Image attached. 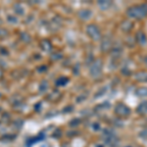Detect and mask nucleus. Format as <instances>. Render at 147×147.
<instances>
[{
	"instance_id": "obj_29",
	"label": "nucleus",
	"mask_w": 147,
	"mask_h": 147,
	"mask_svg": "<svg viewBox=\"0 0 147 147\" xmlns=\"http://www.w3.org/2000/svg\"><path fill=\"white\" fill-rule=\"evenodd\" d=\"M129 147H130V146H129Z\"/></svg>"
},
{
	"instance_id": "obj_28",
	"label": "nucleus",
	"mask_w": 147,
	"mask_h": 147,
	"mask_svg": "<svg viewBox=\"0 0 147 147\" xmlns=\"http://www.w3.org/2000/svg\"><path fill=\"white\" fill-rule=\"evenodd\" d=\"M2 76V73H1V70H0V77Z\"/></svg>"
},
{
	"instance_id": "obj_21",
	"label": "nucleus",
	"mask_w": 147,
	"mask_h": 147,
	"mask_svg": "<svg viewBox=\"0 0 147 147\" xmlns=\"http://www.w3.org/2000/svg\"><path fill=\"white\" fill-rule=\"evenodd\" d=\"M7 20L9 21L10 23L14 24V23H17L18 22V19L16 17H14V16H8V18H7Z\"/></svg>"
},
{
	"instance_id": "obj_13",
	"label": "nucleus",
	"mask_w": 147,
	"mask_h": 147,
	"mask_svg": "<svg viewBox=\"0 0 147 147\" xmlns=\"http://www.w3.org/2000/svg\"><path fill=\"white\" fill-rule=\"evenodd\" d=\"M40 46H41V48L43 49L44 51H50L51 48H52L51 42L49 41V40H47V39L42 40V41L40 42Z\"/></svg>"
},
{
	"instance_id": "obj_5",
	"label": "nucleus",
	"mask_w": 147,
	"mask_h": 147,
	"mask_svg": "<svg viewBox=\"0 0 147 147\" xmlns=\"http://www.w3.org/2000/svg\"><path fill=\"white\" fill-rule=\"evenodd\" d=\"M131 113L130 109L124 103H118L115 107V114L120 118H127Z\"/></svg>"
},
{
	"instance_id": "obj_24",
	"label": "nucleus",
	"mask_w": 147,
	"mask_h": 147,
	"mask_svg": "<svg viewBox=\"0 0 147 147\" xmlns=\"http://www.w3.org/2000/svg\"><path fill=\"white\" fill-rule=\"evenodd\" d=\"M122 74H123V75L129 76L131 73H130V71H129V70H127V69H123V70H122Z\"/></svg>"
},
{
	"instance_id": "obj_17",
	"label": "nucleus",
	"mask_w": 147,
	"mask_h": 147,
	"mask_svg": "<svg viewBox=\"0 0 147 147\" xmlns=\"http://www.w3.org/2000/svg\"><path fill=\"white\" fill-rule=\"evenodd\" d=\"M47 88H48V82H45V80L41 82V84H40V85H39V91L44 92V91L47 90Z\"/></svg>"
},
{
	"instance_id": "obj_19",
	"label": "nucleus",
	"mask_w": 147,
	"mask_h": 147,
	"mask_svg": "<svg viewBox=\"0 0 147 147\" xmlns=\"http://www.w3.org/2000/svg\"><path fill=\"white\" fill-rule=\"evenodd\" d=\"M80 124V120H79V119H77V118H76V119H74V120H72L70 122V125L72 127H78V125H79Z\"/></svg>"
},
{
	"instance_id": "obj_22",
	"label": "nucleus",
	"mask_w": 147,
	"mask_h": 147,
	"mask_svg": "<svg viewBox=\"0 0 147 147\" xmlns=\"http://www.w3.org/2000/svg\"><path fill=\"white\" fill-rule=\"evenodd\" d=\"M106 89H107V88H106V87H104V88H103V90H102V89H100V90H99V91L97 92V93L95 94V95H96V96H95V98H98L99 96H101L102 94H104V93H105Z\"/></svg>"
},
{
	"instance_id": "obj_2",
	"label": "nucleus",
	"mask_w": 147,
	"mask_h": 147,
	"mask_svg": "<svg viewBox=\"0 0 147 147\" xmlns=\"http://www.w3.org/2000/svg\"><path fill=\"white\" fill-rule=\"evenodd\" d=\"M103 139L104 142L110 147H119L120 139L116 136V134L110 129H106L103 130Z\"/></svg>"
},
{
	"instance_id": "obj_11",
	"label": "nucleus",
	"mask_w": 147,
	"mask_h": 147,
	"mask_svg": "<svg viewBox=\"0 0 147 147\" xmlns=\"http://www.w3.org/2000/svg\"><path fill=\"white\" fill-rule=\"evenodd\" d=\"M132 28H134V24L127 20L124 21V22L122 23V25H121V28H122L123 32H130V30H132Z\"/></svg>"
},
{
	"instance_id": "obj_18",
	"label": "nucleus",
	"mask_w": 147,
	"mask_h": 147,
	"mask_svg": "<svg viewBox=\"0 0 147 147\" xmlns=\"http://www.w3.org/2000/svg\"><path fill=\"white\" fill-rule=\"evenodd\" d=\"M14 11L16 12V13L18 14V15H23L24 14V9L22 8V6L20 5V4H17V5H15V7H14Z\"/></svg>"
},
{
	"instance_id": "obj_1",
	"label": "nucleus",
	"mask_w": 147,
	"mask_h": 147,
	"mask_svg": "<svg viewBox=\"0 0 147 147\" xmlns=\"http://www.w3.org/2000/svg\"><path fill=\"white\" fill-rule=\"evenodd\" d=\"M127 15L129 18L136 19V20H141L147 17V3L138 4V5L131 6L127 9Z\"/></svg>"
},
{
	"instance_id": "obj_10",
	"label": "nucleus",
	"mask_w": 147,
	"mask_h": 147,
	"mask_svg": "<svg viewBox=\"0 0 147 147\" xmlns=\"http://www.w3.org/2000/svg\"><path fill=\"white\" fill-rule=\"evenodd\" d=\"M136 80L139 82H147V72L142 71V72H137L134 76Z\"/></svg>"
},
{
	"instance_id": "obj_7",
	"label": "nucleus",
	"mask_w": 147,
	"mask_h": 147,
	"mask_svg": "<svg viewBox=\"0 0 147 147\" xmlns=\"http://www.w3.org/2000/svg\"><path fill=\"white\" fill-rule=\"evenodd\" d=\"M78 16L80 20L82 21H86L89 20L92 17V12L89 10V9H82L79 13H78Z\"/></svg>"
},
{
	"instance_id": "obj_20",
	"label": "nucleus",
	"mask_w": 147,
	"mask_h": 147,
	"mask_svg": "<svg viewBox=\"0 0 147 147\" xmlns=\"http://www.w3.org/2000/svg\"><path fill=\"white\" fill-rule=\"evenodd\" d=\"M139 136L143 139H147V127H145L144 129H142L140 132H139Z\"/></svg>"
},
{
	"instance_id": "obj_3",
	"label": "nucleus",
	"mask_w": 147,
	"mask_h": 147,
	"mask_svg": "<svg viewBox=\"0 0 147 147\" xmlns=\"http://www.w3.org/2000/svg\"><path fill=\"white\" fill-rule=\"evenodd\" d=\"M86 34L90 37L91 39L95 40H100L101 38V32H100V28L97 27L96 25L94 24H90L86 27Z\"/></svg>"
},
{
	"instance_id": "obj_9",
	"label": "nucleus",
	"mask_w": 147,
	"mask_h": 147,
	"mask_svg": "<svg viewBox=\"0 0 147 147\" xmlns=\"http://www.w3.org/2000/svg\"><path fill=\"white\" fill-rule=\"evenodd\" d=\"M136 113L138 115H146L147 114V101H143L136 107Z\"/></svg>"
},
{
	"instance_id": "obj_27",
	"label": "nucleus",
	"mask_w": 147,
	"mask_h": 147,
	"mask_svg": "<svg viewBox=\"0 0 147 147\" xmlns=\"http://www.w3.org/2000/svg\"><path fill=\"white\" fill-rule=\"evenodd\" d=\"M96 147H104V146L102 145V144H97V145H96Z\"/></svg>"
},
{
	"instance_id": "obj_14",
	"label": "nucleus",
	"mask_w": 147,
	"mask_h": 147,
	"mask_svg": "<svg viewBox=\"0 0 147 147\" xmlns=\"http://www.w3.org/2000/svg\"><path fill=\"white\" fill-rule=\"evenodd\" d=\"M136 95L138 97H146L147 96V87L141 86L136 90Z\"/></svg>"
},
{
	"instance_id": "obj_6",
	"label": "nucleus",
	"mask_w": 147,
	"mask_h": 147,
	"mask_svg": "<svg viewBox=\"0 0 147 147\" xmlns=\"http://www.w3.org/2000/svg\"><path fill=\"white\" fill-rule=\"evenodd\" d=\"M112 48V38L109 35L103 37L101 42V50L103 52H107Z\"/></svg>"
},
{
	"instance_id": "obj_26",
	"label": "nucleus",
	"mask_w": 147,
	"mask_h": 147,
	"mask_svg": "<svg viewBox=\"0 0 147 147\" xmlns=\"http://www.w3.org/2000/svg\"><path fill=\"white\" fill-rule=\"evenodd\" d=\"M86 97H87V95H84V96H80V98H78V99H77V100H78V101H79V102H80V100H82V99L86 98Z\"/></svg>"
},
{
	"instance_id": "obj_12",
	"label": "nucleus",
	"mask_w": 147,
	"mask_h": 147,
	"mask_svg": "<svg viewBox=\"0 0 147 147\" xmlns=\"http://www.w3.org/2000/svg\"><path fill=\"white\" fill-rule=\"evenodd\" d=\"M123 53V48L121 46H115L112 48V57L113 58H120Z\"/></svg>"
},
{
	"instance_id": "obj_16",
	"label": "nucleus",
	"mask_w": 147,
	"mask_h": 147,
	"mask_svg": "<svg viewBox=\"0 0 147 147\" xmlns=\"http://www.w3.org/2000/svg\"><path fill=\"white\" fill-rule=\"evenodd\" d=\"M69 82L68 78H60V79H58L56 80V84L58 85V86H62V85H65L67 82Z\"/></svg>"
},
{
	"instance_id": "obj_15",
	"label": "nucleus",
	"mask_w": 147,
	"mask_h": 147,
	"mask_svg": "<svg viewBox=\"0 0 147 147\" xmlns=\"http://www.w3.org/2000/svg\"><path fill=\"white\" fill-rule=\"evenodd\" d=\"M98 5L101 8V10H107L112 5L111 1H98Z\"/></svg>"
},
{
	"instance_id": "obj_23",
	"label": "nucleus",
	"mask_w": 147,
	"mask_h": 147,
	"mask_svg": "<svg viewBox=\"0 0 147 147\" xmlns=\"http://www.w3.org/2000/svg\"><path fill=\"white\" fill-rule=\"evenodd\" d=\"M92 127H93L94 130H98V129H100V125H99L98 123H94V124L92 125Z\"/></svg>"
},
{
	"instance_id": "obj_25",
	"label": "nucleus",
	"mask_w": 147,
	"mask_h": 147,
	"mask_svg": "<svg viewBox=\"0 0 147 147\" xmlns=\"http://www.w3.org/2000/svg\"><path fill=\"white\" fill-rule=\"evenodd\" d=\"M73 106H68L67 108H65L64 109V112L65 113H69V112H72V110H73Z\"/></svg>"
},
{
	"instance_id": "obj_4",
	"label": "nucleus",
	"mask_w": 147,
	"mask_h": 147,
	"mask_svg": "<svg viewBox=\"0 0 147 147\" xmlns=\"http://www.w3.org/2000/svg\"><path fill=\"white\" fill-rule=\"evenodd\" d=\"M102 67H103V62H102L101 59H96V60H94L93 62L91 63L90 69H89L91 77L98 78L99 76L101 75Z\"/></svg>"
},
{
	"instance_id": "obj_8",
	"label": "nucleus",
	"mask_w": 147,
	"mask_h": 147,
	"mask_svg": "<svg viewBox=\"0 0 147 147\" xmlns=\"http://www.w3.org/2000/svg\"><path fill=\"white\" fill-rule=\"evenodd\" d=\"M136 40L137 43L140 44V45H145L147 43V36L143 32H140V30H139V32H137L136 34Z\"/></svg>"
}]
</instances>
